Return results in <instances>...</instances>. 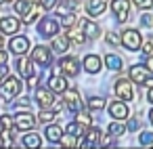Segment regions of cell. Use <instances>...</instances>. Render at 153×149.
Segmentation results:
<instances>
[{
	"instance_id": "cell-50",
	"label": "cell",
	"mask_w": 153,
	"mask_h": 149,
	"mask_svg": "<svg viewBox=\"0 0 153 149\" xmlns=\"http://www.w3.org/2000/svg\"><path fill=\"white\" fill-rule=\"evenodd\" d=\"M2 42H4V40H2V36H0V46H2Z\"/></svg>"
},
{
	"instance_id": "cell-19",
	"label": "cell",
	"mask_w": 153,
	"mask_h": 149,
	"mask_svg": "<svg viewBox=\"0 0 153 149\" xmlns=\"http://www.w3.org/2000/svg\"><path fill=\"white\" fill-rule=\"evenodd\" d=\"M86 9H88V13L92 17H99V15L105 13V0H88Z\"/></svg>"
},
{
	"instance_id": "cell-44",
	"label": "cell",
	"mask_w": 153,
	"mask_h": 149,
	"mask_svg": "<svg viewBox=\"0 0 153 149\" xmlns=\"http://www.w3.org/2000/svg\"><path fill=\"white\" fill-rule=\"evenodd\" d=\"M27 105H30L27 99H19V101H17V107H27Z\"/></svg>"
},
{
	"instance_id": "cell-6",
	"label": "cell",
	"mask_w": 153,
	"mask_h": 149,
	"mask_svg": "<svg viewBox=\"0 0 153 149\" xmlns=\"http://www.w3.org/2000/svg\"><path fill=\"white\" fill-rule=\"evenodd\" d=\"M9 48H11V53H15V55H25L27 48H30L27 36H15V38L9 42Z\"/></svg>"
},
{
	"instance_id": "cell-11",
	"label": "cell",
	"mask_w": 153,
	"mask_h": 149,
	"mask_svg": "<svg viewBox=\"0 0 153 149\" xmlns=\"http://www.w3.org/2000/svg\"><path fill=\"white\" fill-rule=\"evenodd\" d=\"M36 101H38L40 107H51L55 103L53 90H48V88H36Z\"/></svg>"
},
{
	"instance_id": "cell-48",
	"label": "cell",
	"mask_w": 153,
	"mask_h": 149,
	"mask_svg": "<svg viewBox=\"0 0 153 149\" xmlns=\"http://www.w3.org/2000/svg\"><path fill=\"white\" fill-rule=\"evenodd\" d=\"M149 120H151V124H153V109L149 111Z\"/></svg>"
},
{
	"instance_id": "cell-28",
	"label": "cell",
	"mask_w": 153,
	"mask_h": 149,
	"mask_svg": "<svg viewBox=\"0 0 153 149\" xmlns=\"http://www.w3.org/2000/svg\"><path fill=\"white\" fill-rule=\"evenodd\" d=\"M76 122H80V124L86 126V128L92 126V118H90V113H86V111H78V113H76Z\"/></svg>"
},
{
	"instance_id": "cell-33",
	"label": "cell",
	"mask_w": 153,
	"mask_h": 149,
	"mask_svg": "<svg viewBox=\"0 0 153 149\" xmlns=\"http://www.w3.org/2000/svg\"><path fill=\"white\" fill-rule=\"evenodd\" d=\"M38 17H40V13H38V9H32V11H30V13L25 15V21H23V23H27V25H32V23H34V21H36Z\"/></svg>"
},
{
	"instance_id": "cell-47",
	"label": "cell",
	"mask_w": 153,
	"mask_h": 149,
	"mask_svg": "<svg viewBox=\"0 0 153 149\" xmlns=\"http://www.w3.org/2000/svg\"><path fill=\"white\" fill-rule=\"evenodd\" d=\"M145 84H147V86H149V88H153V78H151V80H147V82H145Z\"/></svg>"
},
{
	"instance_id": "cell-16",
	"label": "cell",
	"mask_w": 153,
	"mask_h": 149,
	"mask_svg": "<svg viewBox=\"0 0 153 149\" xmlns=\"http://www.w3.org/2000/svg\"><path fill=\"white\" fill-rule=\"evenodd\" d=\"M101 59L97 57V55H86L84 57V69L88 72V74H99L101 72Z\"/></svg>"
},
{
	"instance_id": "cell-46",
	"label": "cell",
	"mask_w": 153,
	"mask_h": 149,
	"mask_svg": "<svg viewBox=\"0 0 153 149\" xmlns=\"http://www.w3.org/2000/svg\"><path fill=\"white\" fill-rule=\"evenodd\" d=\"M147 99H149V103H151V105H153V88H151V90H149V92H147Z\"/></svg>"
},
{
	"instance_id": "cell-29",
	"label": "cell",
	"mask_w": 153,
	"mask_h": 149,
	"mask_svg": "<svg viewBox=\"0 0 153 149\" xmlns=\"http://www.w3.org/2000/svg\"><path fill=\"white\" fill-rule=\"evenodd\" d=\"M38 120H40V122H44V124H48V122H53V120H55V111H51L48 107H42V111H40Z\"/></svg>"
},
{
	"instance_id": "cell-14",
	"label": "cell",
	"mask_w": 153,
	"mask_h": 149,
	"mask_svg": "<svg viewBox=\"0 0 153 149\" xmlns=\"http://www.w3.org/2000/svg\"><path fill=\"white\" fill-rule=\"evenodd\" d=\"M48 88L53 90V92H65L69 86H67V80H65V76H51V80H48Z\"/></svg>"
},
{
	"instance_id": "cell-17",
	"label": "cell",
	"mask_w": 153,
	"mask_h": 149,
	"mask_svg": "<svg viewBox=\"0 0 153 149\" xmlns=\"http://www.w3.org/2000/svg\"><path fill=\"white\" fill-rule=\"evenodd\" d=\"M0 30H2V34H17V30H19V19H15V17L0 19Z\"/></svg>"
},
{
	"instance_id": "cell-34",
	"label": "cell",
	"mask_w": 153,
	"mask_h": 149,
	"mask_svg": "<svg viewBox=\"0 0 153 149\" xmlns=\"http://www.w3.org/2000/svg\"><path fill=\"white\" fill-rule=\"evenodd\" d=\"M13 124H15V120H13L11 115H2V118H0V126L7 128V130H11V128H13Z\"/></svg>"
},
{
	"instance_id": "cell-18",
	"label": "cell",
	"mask_w": 153,
	"mask_h": 149,
	"mask_svg": "<svg viewBox=\"0 0 153 149\" xmlns=\"http://www.w3.org/2000/svg\"><path fill=\"white\" fill-rule=\"evenodd\" d=\"M74 44H82L84 42V38H86V34H84V30L82 28H78V25H71V28H67V34H65Z\"/></svg>"
},
{
	"instance_id": "cell-39",
	"label": "cell",
	"mask_w": 153,
	"mask_h": 149,
	"mask_svg": "<svg viewBox=\"0 0 153 149\" xmlns=\"http://www.w3.org/2000/svg\"><path fill=\"white\" fill-rule=\"evenodd\" d=\"M38 82H40V76H38V74H34V76L27 78V86H30V88H38Z\"/></svg>"
},
{
	"instance_id": "cell-32",
	"label": "cell",
	"mask_w": 153,
	"mask_h": 149,
	"mask_svg": "<svg viewBox=\"0 0 153 149\" xmlns=\"http://www.w3.org/2000/svg\"><path fill=\"white\" fill-rule=\"evenodd\" d=\"M76 21H78V17H76L74 13H65V15H63V25H65V28L76 25Z\"/></svg>"
},
{
	"instance_id": "cell-15",
	"label": "cell",
	"mask_w": 153,
	"mask_h": 149,
	"mask_svg": "<svg viewBox=\"0 0 153 149\" xmlns=\"http://www.w3.org/2000/svg\"><path fill=\"white\" fill-rule=\"evenodd\" d=\"M38 30H40V34H44V36H55V34L59 32V23H57V19H42Z\"/></svg>"
},
{
	"instance_id": "cell-40",
	"label": "cell",
	"mask_w": 153,
	"mask_h": 149,
	"mask_svg": "<svg viewBox=\"0 0 153 149\" xmlns=\"http://www.w3.org/2000/svg\"><path fill=\"white\" fill-rule=\"evenodd\" d=\"M140 48H143V53H145L147 57H149V55H153V40H147Z\"/></svg>"
},
{
	"instance_id": "cell-23",
	"label": "cell",
	"mask_w": 153,
	"mask_h": 149,
	"mask_svg": "<svg viewBox=\"0 0 153 149\" xmlns=\"http://www.w3.org/2000/svg\"><path fill=\"white\" fill-rule=\"evenodd\" d=\"M105 63H107L109 72H120V69H122V59H120L117 55H107V57H105Z\"/></svg>"
},
{
	"instance_id": "cell-49",
	"label": "cell",
	"mask_w": 153,
	"mask_h": 149,
	"mask_svg": "<svg viewBox=\"0 0 153 149\" xmlns=\"http://www.w3.org/2000/svg\"><path fill=\"white\" fill-rule=\"evenodd\" d=\"M27 2H32V4H34V2H38V0H27Z\"/></svg>"
},
{
	"instance_id": "cell-2",
	"label": "cell",
	"mask_w": 153,
	"mask_h": 149,
	"mask_svg": "<svg viewBox=\"0 0 153 149\" xmlns=\"http://www.w3.org/2000/svg\"><path fill=\"white\" fill-rule=\"evenodd\" d=\"M122 44L128 48V51H138L143 46V38H140V32L138 30H126L122 34Z\"/></svg>"
},
{
	"instance_id": "cell-51",
	"label": "cell",
	"mask_w": 153,
	"mask_h": 149,
	"mask_svg": "<svg viewBox=\"0 0 153 149\" xmlns=\"http://www.w3.org/2000/svg\"><path fill=\"white\" fill-rule=\"evenodd\" d=\"M0 2H4V0H0Z\"/></svg>"
},
{
	"instance_id": "cell-1",
	"label": "cell",
	"mask_w": 153,
	"mask_h": 149,
	"mask_svg": "<svg viewBox=\"0 0 153 149\" xmlns=\"http://www.w3.org/2000/svg\"><path fill=\"white\" fill-rule=\"evenodd\" d=\"M21 92V82L17 80V78H13V76H9L2 84H0V99L2 101H15V97Z\"/></svg>"
},
{
	"instance_id": "cell-12",
	"label": "cell",
	"mask_w": 153,
	"mask_h": 149,
	"mask_svg": "<svg viewBox=\"0 0 153 149\" xmlns=\"http://www.w3.org/2000/svg\"><path fill=\"white\" fill-rule=\"evenodd\" d=\"M109 113H111V118H115V120L128 118V105H124V99H122V101H113V103L109 105Z\"/></svg>"
},
{
	"instance_id": "cell-35",
	"label": "cell",
	"mask_w": 153,
	"mask_h": 149,
	"mask_svg": "<svg viewBox=\"0 0 153 149\" xmlns=\"http://www.w3.org/2000/svg\"><path fill=\"white\" fill-rule=\"evenodd\" d=\"M107 42L117 46V44H122V36H117L115 32H107Z\"/></svg>"
},
{
	"instance_id": "cell-5",
	"label": "cell",
	"mask_w": 153,
	"mask_h": 149,
	"mask_svg": "<svg viewBox=\"0 0 153 149\" xmlns=\"http://www.w3.org/2000/svg\"><path fill=\"white\" fill-rule=\"evenodd\" d=\"M128 74H130L132 82H136V84H145L149 80V76H151V72H149L147 65H132Z\"/></svg>"
},
{
	"instance_id": "cell-41",
	"label": "cell",
	"mask_w": 153,
	"mask_h": 149,
	"mask_svg": "<svg viewBox=\"0 0 153 149\" xmlns=\"http://www.w3.org/2000/svg\"><path fill=\"white\" fill-rule=\"evenodd\" d=\"M40 4H42L46 11H51V9H55V7H57V0H40Z\"/></svg>"
},
{
	"instance_id": "cell-26",
	"label": "cell",
	"mask_w": 153,
	"mask_h": 149,
	"mask_svg": "<svg viewBox=\"0 0 153 149\" xmlns=\"http://www.w3.org/2000/svg\"><path fill=\"white\" fill-rule=\"evenodd\" d=\"M13 4H15V11L19 15H27L32 11V2H27V0H15Z\"/></svg>"
},
{
	"instance_id": "cell-30",
	"label": "cell",
	"mask_w": 153,
	"mask_h": 149,
	"mask_svg": "<svg viewBox=\"0 0 153 149\" xmlns=\"http://www.w3.org/2000/svg\"><path fill=\"white\" fill-rule=\"evenodd\" d=\"M138 143H140L143 147H147V145H153V132H149V130L140 132V136H138Z\"/></svg>"
},
{
	"instance_id": "cell-42",
	"label": "cell",
	"mask_w": 153,
	"mask_h": 149,
	"mask_svg": "<svg viewBox=\"0 0 153 149\" xmlns=\"http://www.w3.org/2000/svg\"><path fill=\"white\" fill-rule=\"evenodd\" d=\"M138 126H140L138 120H130V122H128V130H138Z\"/></svg>"
},
{
	"instance_id": "cell-43",
	"label": "cell",
	"mask_w": 153,
	"mask_h": 149,
	"mask_svg": "<svg viewBox=\"0 0 153 149\" xmlns=\"http://www.w3.org/2000/svg\"><path fill=\"white\" fill-rule=\"evenodd\" d=\"M147 67H149V72L153 74V55H149V57H147Z\"/></svg>"
},
{
	"instance_id": "cell-9",
	"label": "cell",
	"mask_w": 153,
	"mask_h": 149,
	"mask_svg": "<svg viewBox=\"0 0 153 149\" xmlns=\"http://www.w3.org/2000/svg\"><path fill=\"white\" fill-rule=\"evenodd\" d=\"M36 124V118L32 113H19L15 115V128L17 130H32Z\"/></svg>"
},
{
	"instance_id": "cell-36",
	"label": "cell",
	"mask_w": 153,
	"mask_h": 149,
	"mask_svg": "<svg viewBox=\"0 0 153 149\" xmlns=\"http://www.w3.org/2000/svg\"><path fill=\"white\" fill-rule=\"evenodd\" d=\"M61 145H63V147H76L74 134H69V132H67V136H61Z\"/></svg>"
},
{
	"instance_id": "cell-24",
	"label": "cell",
	"mask_w": 153,
	"mask_h": 149,
	"mask_svg": "<svg viewBox=\"0 0 153 149\" xmlns=\"http://www.w3.org/2000/svg\"><path fill=\"white\" fill-rule=\"evenodd\" d=\"M65 130H67L69 134H74V136H82V134H86V126H82L80 122H71Z\"/></svg>"
},
{
	"instance_id": "cell-27",
	"label": "cell",
	"mask_w": 153,
	"mask_h": 149,
	"mask_svg": "<svg viewBox=\"0 0 153 149\" xmlns=\"http://www.w3.org/2000/svg\"><path fill=\"white\" fill-rule=\"evenodd\" d=\"M126 128L128 126H124L122 122H111L109 124V136H120V134H124Z\"/></svg>"
},
{
	"instance_id": "cell-7",
	"label": "cell",
	"mask_w": 153,
	"mask_h": 149,
	"mask_svg": "<svg viewBox=\"0 0 153 149\" xmlns=\"http://www.w3.org/2000/svg\"><path fill=\"white\" fill-rule=\"evenodd\" d=\"M59 69L65 72V76H78L80 72V61L76 57H63L61 63H59Z\"/></svg>"
},
{
	"instance_id": "cell-37",
	"label": "cell",
	"mask_w": 153,
	"mask_h": 149,
	"mask_svg": "<svg viewBox=\"0 0 153 149\" xmlns=\"http://www.w3.org/2000/svg\"><path fill=\"white\" fill-rule=\"evenodd\" d=\"M140 23H143L145 28H153V13H145V15L140 17Z\"/></svg>"
},
{
	"instance_id": "cell-25",
	"label": "cell",
	"mask_w": 153,
	"mask_h": 149,
	"mask_svg": "<svg viewBox=\"0 0 153 149\" xmlns=\"http://www.w3.org/2000/svg\"><path fill=\"white\" fill-rule=\"evenodd\" d=\"M23 145H25V147H40L42 141H40V136H38L36 132H30V134L23 136Z\"/></svg>"
},
{
	"instance_id": "cell-8",
	"label": "cell",
	"mask_w": 153,
	"mask_h": 149,
	"mask_svg": "<svg viewBox=\"0 0 153 149\" xmlns=\"http://www.w3.org/2000/svg\"><path fill=\"white\" fill-rule=\"evenodd\" d=\"M115 95L120 99H124V101H130L134 97V90H132V86H130L128 80H117L115 82Z\"/></svg>"
},
{
	"instance_id": "cell-10",
	"label": "cell",
	"mask_w": 153,
	"mask_h": 149,
	"mask_svg": "<svg viewBox=\"0 0 153 149\" xmlns=\"http://www.w3.org/2000/svg\"><path fill=\"white\" fill-rule=\"evenodd\" d=\"M17 69H19V74H21L23 78H30V76H34V74H36V67H34V59L21 57V59L17 61Z\"/></svg>"
},
{
	"instance_id": "cell-31",
	"label": "cell",
	"mask_w": 153,
	"mask_h": 149,
	"mask_svg": "<svg viewBox=\"0 0 153 149\" xmlns=\"http://www.w3.org/2000/svg\"><path fill=\"white\" fill-rule=\"evenodd\" d=\"M88 105H90L92 109H103V107H105V99H103V97H92V99L88 101Z\"/></svg>"
},
{
	"instance_id": "cell-45",
	"label": "cell",
	"mask_w": 153,
	"mask_h": 149,
	"mask_svg": "<svg viewBox=\"0 0 153 149\" xmlns=\"http://www.w3.org/2000/svg\"><path fill=\"white\" fill-rule=\"evenodd\" d=\"M7 59H9V55H7L4 51H0V65H2V63H7Z\"/></svg>"
},
{
	"instance_id": "cell-21",
	"label": "cell",
	"mask_w": 153,
	"mask_h": 149,
	"mask_svg": "<svg viewBox=\"0 0 153 149\" xmlns=\"http://www.w3.org/2000/svg\"><path fill=\"white\" fill-rule=\"evenodd\" d=\"M53 48L57 51V53H65L67 48H69V38L67 36H53Z\"/></svg>"
},
{
	"instance_id": "cell-20",
	"label": "cell",
	"mask_w": 153,
	"mask_h": 149,
	"mask_svg": "<svg viewBox=\"0 0 153 149\" xmlns=\"http://www.w3.org/2000/svg\"><path fill=\"white\" fill-rule=\"evenodd\" d=\"M82 30H84L86 38H99V34H101L99 25H97L94 21H88V19H84V23H82Z\"/></svg>"
},
{
	"instance_id": "cell-3",
	"label": "cell",
	"mask_w": 153,
	"mask_h": 149,
	"mask_svg": "<svg viewBox=\"0 0 153 149\" xmlns=\"http://www.w3.org/2000/svg\"><path fill=\"white\" fill-rule=\"evenodd\" d=\"M111 9H113V15L117 17V23H126L128 21V15H130V2L128 0H113Z\"/></svg>"
},
{
	"instance_id": "cell-4",
	"label": "cell",
	"mask_w": 153,
	"mask_h": 149,
	"mask_svg": "<svg viewBox=\"0 0 153 149\" xmlns=\"http://www.w3.org/2000/svg\"><path fill=\"white\" fill-rule=\"evenodd\" d=\"M63 105H67V109H71V111H80L82 109V99H80L78 90L67 88L65 90V97H63Z\"/></svg>"
},
{
	"instance_id": "cell-22",
	"label": "cell",
	"mask_w": 153,
	"mask_h": 149,
	"mask_svg": "<svg viewBox=\"0 0 153 149\" xmlns=\"http://www.w3.org/2000/svg\"><path fill=\"white\" fill-rule=\"evenodd\" d=\"M44 134H46V139H48L51 143H57V141H61V136H63V130H61L59 126H46Z\"/></svg>"
},
{
	"instance_id": "cell-13",
	"label": "cell",
	"mask_w": 153,
	"mask_h": 149,
	"mask_svg": "<svg viewBox=\"0 0 153 149\" xmlns=\"http://www.w3.org/2000/svg\"><path fill=\"white\" fill-rule=\"evenodd\" d=\"M32 59H34L36 63H40V65H48L53 57H51V51H48L46 46H36L34 53H32Z\"/></svg>"
},
{
	"instance_id": "cell-38",
	"label": "cell",
	"mask_w": 153,
	"mask_h": 149,
	"mask_svg": "<svg viewBox=\"0 0 153 149\" xmlns=\"http://www.w3.org/2000/svg\"><path fill=\"white\" fill-rule=\"evenodd\" d=\"M132 2H134L138 9H151V7H153V0H132Z\"/></svg>"
}]
</instances>
